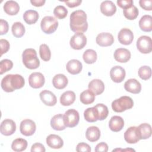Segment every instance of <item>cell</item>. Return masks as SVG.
I'll use <instances>...</instances> for the list:
<instances>
[{
    "mask_svg": "<svg viewBox=\"0 0 152 152\" xmlns=\"http://www.w3.org/2000/svg\"><path fill=\"white\" fill-rule=\"evenodd\" d=\"M84 116L85 119L89 122H94L98 120L96 110L94 107H88L86 109L84 112Z\"/></svg>",
    "mask_w": 152,
    "mask_h": 152,
    "instance_id": "obj_37",
    "label": "cell"
},
{
    "mask_svg": "<svg viewBox=\"0 0 152 152\" xmlns=\"http://www.w3.org/2000/svg\"><path fill=\"white\" fill-rule=\"evenodd\" d=\"M27 147V141L21 138L14 140L11 144V148L14 151H22L26 149Z\"/></svg>",
    "mask_w": 152,
    "mask_h": 152,
    "instance_id": "obj_34",
    "label": "cell"
},
{
    "mask_svg": "<svg viewBox=\"0 0 152 152\" xmlns=\"http://www.w3.org/2000/svg\"><path fill=\"white\" fill-rule=\"evenodd\" d=\"M139 27L143 31H151L152 30V17L150 15H143L139 21Z\"/></svg>",
    "mask_w": 152,
    "mask_h": 152,
    "instance_id": "obj_26",
    "label": "cell"
},
{
    "mask_svg": "<svg viewBox=\"0 0 152 152\" xmlns=\"http://www.w3.org/2000/svg\"><path fill=\"white\" fill-rule=\"evenodd\" d=\"M46 143L48 145L54 149H59L62 147L64 141L62 139L57 135L50 134L46 138Z\"/></svg>",
    "mask_w": 152,
    "mask_h": 152,
    "instance_id": "obj_20",
    "label": "cell"
},
{
    "mask_svg": "<svg viewBox=\"0 0 152 152\" xmlns=\"http://www.w3.org/2000/svg\"><path fill=\"white\" fill-rule=\"evenodd\" d=\"M134 106L133 100L129 96H124L112 102V108L116 112H122L131 109Z\"/></svg>",
    "mask_w": 152,
    "mask_h": 152,
    "instance_id": "obj_4",
    "label": "cell"
},
{
    "mask_svg": "<svg viewBox=\"0 0 152 152\" xmlns=\"http://www.w3.org/2000/svg\"><path fill=\"white\" fill-rule=\"evenodd\" d=\"M45 82V77L40 72H33L28 77L29 85L34 88H39L42 87L44 85Z\"/></svg>",
    "mask_w": 152,
    "mask_h": 152,
    "instance_id": "obj_11",
    "label": "cell"
},
{
    "mask_svg": "<svg viewBox=\"0 0 152 152\" xmlns=\"http://www.w3.org/2000/svg\"><path fill=\"white\" fill-rule=\"evenodd\" d=\"M116 2L118 5L124 10L133 5V1L132 0H118Z\"/></svg>",
    "mask_w": 152,
    "mask_h": 152,
    "instance_id": "obj_44",
    "label": "cell"
},
{
    "mask_svg": "<svg viewBox=\"0 0 152 152\" xmlns=\"http://www.w3.org/2000/svg\"><path fill=\"white\" fill-rule=\"evenodd\" d=\"M86 137L90 142L97 141L100 137V131L99 128L95 126L88 127L86 132Z\"/></svg>",
    "mask_w": 152,
    "mask_h": 152,
    "instance_id": "obj_27",
    "label": "cell"
},
{
    "mask_svg": "<svg viewBox=\"0 0 152 152\" xmlns=\"http://www.w3.org/2000/svg\"><path fill=\"white\" fill-rule=\"evenodd\" d=\"M68 7L70 8H74L78 6L82 2L81 0H71L68 1H64Z\"/></svg>",
    "mask_w": 152,
    "mask_h": 152,
    "instance_id": "obj_50",
    "label": "cell"
},
{
    "mask_svg": "<svg viewBox=\"0 0 152 152\" xmlns=\"http://www.w3.org/2000/svg\"><path fill=\"white\" fill-rule=\"evenodd\" d=\"M88 87V89L95 94V96L102 94L104 90V83L99 79H94L91 80L89 83Z\"/></svg>",
    "mask_w": 152,
    "mask_h": 152,
    "instance_id": "obj_21",
    "label": "cell"
},
{
    "mask_svg": "<svg viewBox=\"0 0 152 152\" xmlns=\"http://www.w3.org/2000/svg\"><path fill=\"white\" fill-rule=\"evenodd\" d=\"M45 148L43 146V144L39 142H36L34 144L31 148V151L34 152V151H40V152H45Z\"/></svg>",
    "mask_w": 152,
    "mask_h": 152,
    "instance_id": "obj_48",
    "label": "cell"
},
{
    "mask_svg": "<svg viewBox=\"0 0 152 152\" xmlns=\"http://www.w3.org/2000/svg\"><path fill=\"white\" fill-rule=\"evenodd\" d=\"M125 71L121 66H115L112 67L110 71V76L112 80L115 83L122 82L125 77Z\"/></svg>",
    "mask_w": 152,
    "mask_h": 152,
    "instance_id": "obj_14",
    "label": "cell"
},
{
    "mask_svg": "<svg viewBox=\"0 0 152 152\" xmlns=\"http://www.w3.org/2000/svg\"><path fill=\"white\" fill-rule=\"evenodd\" d=\"M87 43V38L83 33H75L70 39L71 47L75 50L83 49Z\"/></svg>",
    "mask_w": 152,
    "mask_h": 152,
    "instance_id": "obj_8",
    "label": "cell"
},
{
    "mask_svg": "<svg viewBox=\"0 0 152 152\" xmlns=\"http://www.w3.org/2000/svg\"><path fill=\"white\" fill-rule=\"evenodd\" d=\"M68 14L67 9L63 5H58L53 10L54 15L58 19L65 18Z\"/></svg>",
    "mask_w": 152,
    "mask_h": 152,
    "instance_id": "obj_41",
    "label": "cell"
},
{
    "mask_svg": "<svg viewBox=\"0 0 152 152\" xmlns=\"http://www.w3.org/2000/svg\"><path fill=\"white\" fill-rule=\"evenodd\" d=\"M125 140L129 144H135L139 141L140 137L138 126H131L124 133Z\"/></svg>",
    "mask_w": 152,
    "mask_h": 152,
    "instance_id": "obj_13",
    "label": "cell"
},
{
    "mask_svg": "<svg viewBox=\"0 0 152 152\" xmlns=\"http://www.w3.org/2000/svg\"><path fill=\"white\" fill-rule=\"evenodd\" d=\"M124 126V121L122 117L119 116H112L109 122V126L111 131L118 132L122 129Z\"/></svg>",
    "mask_w": 152,
    "mask_h": 152,
    "instance_id": "obj_22",
    "label": "cell"
},
{
    "mask_svg": "<svg viewBox=\"0 0 152 152\" xmlns=\"http://www.w3.org/2000/svg\"><path fill=\"white\" fill-rule=\"evenodd\" d=\"M80 101L82 103L84 104H89L94 101L95 94L88 90H86L83 91L80 94Z\"/></svg>",
    "mask_w": 152,
    "mask_h": 152,
    "instance_id": "obj_32",
    "label": "cell"
},
{
    "mask_svg": "<svg viewBox=\"0 0 152 152\" xmlns=\"http://www.w3.org/2000/svg\"><path fill=\"white\" fill-rule=\"evenodd\" d=\"M75 100V94L72 91H66L62 94L60 97V103L63 106H69Z\"/></svg>",
    "mask_w": 152,
    "mask_h": 152,
    "instance_id": "obj_29",
    "label": "cell"
},
{
    "mask_svg": "<svg viewBox=\"0 0 152 152\" xmlns=\"http://www.w3.org/2000/svg\"><path fill=\"white\" fill-rule=\"evenodd\" d=\"M0 45H1V55H2L4 53H5L6 52H8V50L10 49V45L8 41L4 39H1L0 40Z\"/></svg>",
    "mask_w": 152,
    "mask_h": 152,
    "instance_id": "obj_43",
    "label": "cell"
},
{
    "mask_svg": "<svg viewBox=\"0 0 152 152\" xmlns=\"http://www.w3.org/2000/svg\"><path fill=\"white\" fill-rule=\"evenodd\" d=\"M52 128L56 131H62L65 129L66 125L64 121V115L59 113L53 116L50 120Z\"/></svg>",
    "mask_w": 152,
    "mask_h": 152,
    "instance_id": "obj_23",
    "label": "cell"
},
{
    "mask_svg": "<svg viewBox=\"0 0 152 152\" xmlns=\"http://www.w3.org/2000/svg\"><path fill=\"white\" fill-rule=\"evenodd\" d=\"M100 11L106 16H112L116 11L115 4L111 1H104L100 4Z\"/></svg>",
    "mask_w": 152,
    "mask_h": 152,
    "instance_id": "obj_18",
    "label": "cell"
},
{
    "mask_svg": "<svg viewBox=\"0 0 152 152\" xmlns=\"http://www.w3.org/2000/svg\"><path fill=\"white\" fill-rule=\"evenodd\" d=\"M4 10L7 14L14 15L18 12L20 7L16 1H8L4 5Z\"/></svg>",
    "mask_w": 152,
    "mask_h": 152,
    "instance_id": "obj_28",
    "label": "cell"
},
{
    "mask_svg": "<svg viewBox=\"0 0 152 152\" xmlns=\"http://www.w3.org/2000/svg\"><path fill=\"white\" fill-rule=\"evenodd\" d=\"M16 130V125L14 121L10 119L4 120L0 126L1 133L5 136H9L13 134Z\"/></svg>",
    "mask_w": 152,
    "mask_h": 152,
    "instance_id": "obj_10",
    "label": "cell"
},
{
    "mask_svg": "<svg viewBox=\"0 0 152 152\" xmlns=\"http://www.w3.org/2000/svg\"><path fill=\"white\" fill-rule=\"evenodd\" d=\"M108 150V145L106 142H102L97 144L95 147V151H102V152H107Z\"/></svg>",
    "mask_w": 152,
    "mask_h": 152,
    "instance_id": "obj_49",
    "label": "cell"
},
{
    "mask_svg": "<svg viewBox=\"0 0 152 152\" xmlns=\"http://www.w3.org/2000/svg\"><path fill=\"white\" fill-rule=\"evenodd\" d=\"M114 58L119 62H126L131 58V52L127 49L118 48L114 52Z\"/></svg>",
    "mask_w": 152,
    "mask_h": 152,
    "instance_id": "obj_19",
    "label": "cell"
},
{
    "mask_svg": "<svg viewBox=\"0 0 152 152\" xmlns=\"http://www.w3.org/2000/svg\"><path fill=\"white\" fill-rule=\"evenodd\" d=\"M39 54L41 59L48 61L51 58V52L49 46L46 44H42L39 47Z\"/></svg>",
    "mask_w": 152,
    "mask_h": 152,
    "instance_id": "obj_39",
    "label": "cell"
},
{
    "mask_svg": "<svg viewBox=\"0 0 152 152\" xmlns=\"http://www.w3.org/2000/svg\"><path fill=\"white\" fill-rule=\"evenodd\" d=\"M30 2L35 7H41L45 3V0H31Z\"/></svg>",
    "mask_w": 152,
    "mask_h": 152,
    "instance_id": "obj_51",
    "label": "cell"
},
{
    "mask_svg": "<svg viewBox=\"0 0 152 152\" xmlns=\"http://www.w3.org/2000/svg\"><path fill=\"white\" fill-rule=\"evenodd\" d=\"M58 26V21L52 16H46L40 23L42 30L46 34H52L55 32Z\"/></svg>",
    "mask_w": 152,
    "mask_h": 152,
    "instance_id": "obj_5",
    "label": "cell"
},
{
    "mask_svg": "<svg viewBox=\"0 0 152 152\" xmlns=\"http://www.w3.org/2000/svg\"><path fill=\"white\" fill-rule=\"evenodd\" d=\"M94 107L96 110L98 120L103 121L107 118L109 114V110L107 107L106 105L102 103H99Z\"/></svg>",
    "mask_w": 152,
    "mask_h": 152,
    "instance_id": "obj_33",
    "label": "cell"
},
{
    "mask_svg": "<svg viewBox=\"0 0 152 152\" xmlns=\"http://www.w3.org/2000/svg\"><path fill=\"white\" fill-rule=\"evenodd\" d=\"M83 58L86 63L91 64L94 63L97 60V53L93 49H87L84 52Z\"/></svg>",
    "mask_w": 152,
    "mask_h": 152,
    "instance_id": "obj_36",
    "label": "cell"
},
{
    "mask_svg": "<svg viewBox=\"0 0 152 152\" xmlns=\"http://www.w3.org/2000/svg\"><path fill=\"white\" fill-rule=\"evenodd\" d=\"M124 88L127 91L133 94H138L141 90V85L136 79L131 78L125 83Z\"/></svg>",
    "mask_w": 152,
    "mask_h": 152,
    "instance_id": "obj_17",
    "label": "cell"
},
{
    "mask_svg": "<svg viewBox=\"0 0 152 152\" xmlns=\"http://www.w3.org/2000/svg\"><path fill=\"white\" fill-rule=\"evenodd\" d=\"M79 113L75 109H69L64 115V121L66 127L73 128L77 126L79 122Z\"/></svg>",
    "mask_w": 152,
    "mask_h": 152,
    "instance_id": "obj_6",
    "label": "cell"
},
{
    "mask_svg": "<svg viewBox=\"0 0 152 152\" xmlns=\"http://www.w3.org/2000/svg\"><path fill=\"white\" fill-rule=\"evenodd\" d=\"M83 65L81 62L77 59H71L69 61L66 65L67 71L72 75L79 74L81 71Z\"/></svg>",
    "mask_w": 152,
    "mask_h": 152,
    "instance_id": "obj_24",
    "label": "cell"
},
{
    "mask_svg": "<svg viewBox=\"0 0 152 152\" xmlns=\"http://www.w3.org/2000/svg\"><path fill=\"white\" fill-rule=\"evenodd\" d=\"M70 28L75 33H84L88 28L87 15L81 10H76L70 15Z\"/></svg>",
    "mask_w": 152,
    "mask_h": 152,
    "instance_id": "obj_1",
    "label": "cell"
},
{
    "mask_svg": "<svg viewBox=\"0 0 152 152\" xmlns=\"http://www.w3.org/2000/svg\"><path fill=\"white\" fill-rule=\"evenodd\" d=\"M138 12H139L138 8L134 5L131 7L124 9L123 10V14L125 17L130 20L135 19L138 15Z\"/></svg>",
    "mask_w": 152,
    "mask_h": 152,
    "instance_id": "obj_38",
    "label": "cell"
},
{
    "mask_svg": "<svg viewBox=\"0 0 152 152\" xmlns=\"http://www.w3.org/2000/svg\"><path fill=\"white\" fill-rule=\"evenodd\" d=\"M139 77L144 80H147L151 76V69L148 66H141L138 69Z\"/></svg>",
    "mask_w": 152,
    "mask_h": 152,
    "instance_id": "obj_40",
    "label": "cell"
},
{
    "mask_svg": "<svg viewBox=\"0 0 152 152\" xmlns=\"http://www.w3.org/2000/svg\"><path fill=\"white\" fill-rule=\"evenodd\" d=\"M138 131L140 140L147 139L151 135V126L148 124H141L138 126Z\"/></svg>",
    "mask_w": 152,
    "mask_h": 152,
    "instance_id": "obj_30",
    "label": "cell"
},
{
    "mask_svg": "<svg viewBox=\"0 0 152 152\" xmlns=\"http://www.w3.org/2000/svg\"><path fill=\"white\" fill-rule=\"evenodd\" d=\"M77 151L80 152V151H87L90 152L91 151V148L90 146L85 142H80L77 144L76 147Z\"/></svg>",
    "mask_w": 152,
    "mask_h": 152,
    "instance_id": "obj_47",
    "label": "cell"
},
{
    "mask_svg": "<svg viewBox=\"0 0 152 152\" xmlns=\"http://www.w3.org/2000/svg\"><path fill=\"white\" fill-rule=\"evenodd\" d=\"M36 126L35 122L29 119H26L20 123V130L21 133L25 136H31L36 131Z\"/></svg>",
    "mask_w": 152,
    "mask_h": 152,
    "instance_id": "obj_9",
    "label": "cell"
},
{
    "mask_svg": "<svg viewBox=\"0 0 152 152\" xmlns=\"http://www.w3.org/2000/svg\"><path fill=\"white\" fill-rule=\"evenodd\" d=\"M140 5L145 10L151 11L152 9V1L151 0H140L139 1Z\"/></svg>",
    "mask_w": 152,
    "mask_h": 152,
    "instance_id": "obj_45",
    "label": "cell"
},
{
    "mask_svg": "<svg viewBox=\"0 0 152 152\" xmlns=\"http://www.w3.org/2000/svg\"><path fill=\"white\" fill-rule=\"evenodd\" d=\"M39 18L38 12L33 10H28L26 11L23 14L24 20L28 24H33L37 22Z\"/></svg>",
    "mask_w": 152,
    "mask_h": 152,
    "instance_id": "obj_31",
    "label": "cell"
},
{
    "mask_svg": "<svg viewBox=\"0 0 152 152\" xmlns=\"http://www.w3.org/2000/svg\"><path fill=\"white\" fill-rule=\"evenodd\" d=\"M137 48L142 53H149L152 50V40L147 36H140L137 41Z\"/></svg>",
    "mask_w": 152,
    "mask_h": 152,
    "instance_id": "obj_7",
    "label": "cell"
},
{
    "mask_svg": "<svg viewBox=\"0 0 152 152\" xmlns=\"http://www.w3.org/2000/svg\"><path fill=\"white\" fill-rule=\"evenodd\" d=\"M9 26L8 22L3 19L0 20V34L3 35L7 33Z\"/></svg>",
    "mask_w": 152,
    "mask_h": 152,
    "instance_id": "obj_46",
    "label": "cell"
},
{
    "mask_svg": "<svg viewBox=\"0 0 152 152\" xmlns=\"http://www.w3.org/2000/svg\"><path fill=\"white\" fill-rule=\"evenodd\" d=\"M13 66L12 62L8 59H5L0 62V74H3L4 72L10 70Z\"/></svg>",
    "mask_w": 152,
    "mask_h": 152,
    "instance_id": "obj_42",
    "label": "cell"
},
{
    "mask_svg": "<svg viewBox=\"0 0 152 152\" xmlns=\"http://www.w3.org/2000/svg\"><path fill=\"white\" fill-rule=\"evenodd\" d=\"M118 39L121 44L128 45L132 43L134 39V34L130 29L124 28L119 31Z\"/></svg>",
    "mask_w": 152,
    "mask_h": 152,
    "instance_id": "obj_12",
    "label": "cell"
},
{
    "mask_svg": "<svg viewBox=\"0 0 152 152\" xmlns=\"http://www.w3.org/2000/svg\"><path fill=\"white\" fill-rule=\"evenodd\" d=\"M12 34L15 37H21L25 33V27L21 22H15L11 27Z\"/></svg>",
    "mask_w": 152,
    "mask_h": 152,
    "instance_id": "obj_35",
    "label": "cell"
},
{
    "mask_svg": "<svg viewBox=\"0 0 152 152\" xmlns=\"http://www.w3.org/2000/svg\"><path fill=\"white\" fill-rule=\"evenodd\" d=\"M22 58L24 66L30 69H36L40 65V61L37 56V52L34 49L28 48L25 49L23 52Z\"/></svg>",
    "mask_w": 152,
    "mask_h": 152,
    "instance_id": "obj_3",
    "label": "cell"
},
{
    "mask_svg": "<svg viewBox=\"0 0 152 152\" xmlns=\"http://www.w3.org/2000/svg\"><path fill=\"white\" fill-rule=\"evenodd\" d=\"M25 84L24 78L19 74H8L2 80L1 86L5 92H12L21 88Z\"/></svg>",
    "mask_w": 152,
    "mask_h": 152,
    "instance_id": "obj_2",
    "label": "cell"
},
{
    "mask_svg": "<svg viewBox=\"0 0 152 152\" xmlns=\"http://www.w3.org/2000/svg\"><path fill=\"white\" fill-rule=\"evenodd\" d=\"M39 96L40 100L45 105L52 106L56 103V97L52 92L49 90H44L42 91L40 93Z\"/></svg>",
    "mask_w": 152,
    "mask_h": 152,
    "instance_id": "obj_15",
    "label": "cell"
},
{
    "mask_svg": "<svg viewBox=\"0 0 152 152\" xmlns=\"http://www.w3.org/2000/svg\"><path fill=\"white\" fill-rule=\"evenodd\" d=\"M96 41L99 46L106 47L109 46L113 43L114 38L112 34L109 33H101L97 36Z\"/></svg>",
    "mask_w": 152,
    "mask_h": 152,
    "instance_id": "obj_16",
    "label": "cell"
},
{
    "mask_svg": "<svg viewBox=\"0 0 152 152\" xmlns=\"http://www.w3.org/2000/svg\"><path fill=\"white\" fill-rule=\"evenodd\" d=\"M68 81L66 77L62 74L55 75L52 80L53 86L57 89H63L68 84Z\"/></svg>",
    "mask_w": 152,
    "mask_h": 152,
    "instance_id": "obj_25",
    "label": "cell"
}]
</instances>
